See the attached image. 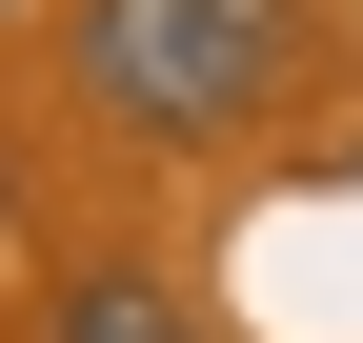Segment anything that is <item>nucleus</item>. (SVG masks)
<instances>
[{
    "label": "nucleus",
    "instance_id": "2",
    "mask_svg": "<svg viewBox=\"0 0 363 343\" xmlns=\"http://www.w3.org/2000/svg\"><path fill=\"white\" fill-rule=\"evenodd\" d=\"M61 343H202V303H162V283H81Z\"/></svg>",
    "mask_w": 363,
    "mask_h": 343
},
{
    "label": "nucleus",
    "instance_id": "1",
    "mask_svg": "<svg viewBox=\"0 0 363 343\" xmlns=\"http://www.w3.org/2000/svg\"><path fill=\"white\" fill-rule=\"evenodd\" d=\"M81 81L142 142H222L283 81V0H81Z\"/></svg>",
    "mask_w": 363,
    "mask_h": 343
}]
</instances>
